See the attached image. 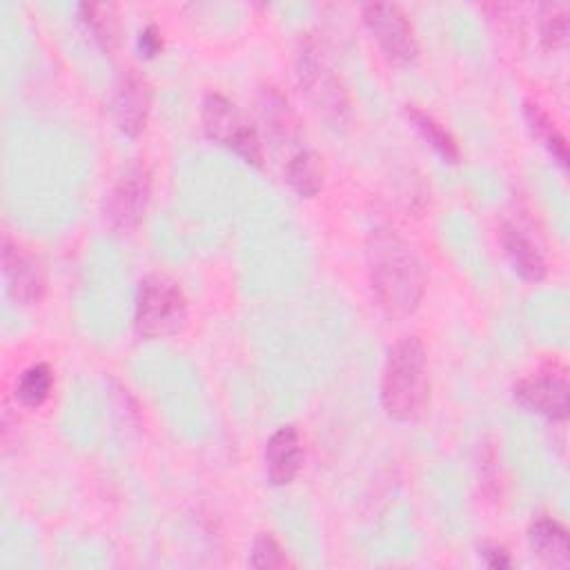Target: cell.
Instances as JSON below:
<instances>
[{
  "label": "cell",
  "mask_w": 570,
  "mask_h": 570,
  "mask_svg": "<svg viewBox=\"0 0 570 570\" xmlns=\"http://www.w3.org/2000/svg\"><path fill=\"white\" fill-rule=\"evenodd\" d=\"M261 111H263L265 127L269 129V134L274 138H285V140L294 138V134H296V118H294L287 100L274 87L263 89V94H261Z\"/></svg>",
  "instance_id": "d6986e66"
},
{
  "label": "cell",
  "mask_w": 570,
  "mask_h": 570,
  "mask_svg": "<svg viewBox=\"0 0 570 570\" xmlns=\"http://www.w3.org/2000/svg\"><path fill=\"white\" fill-rule=\"evenodd\" d=\"M187 323V298L176 281L149 274L136 294L134 325L142 338H163L180 332Z\"/></svg>",
  "instance_id": "277c9868"
},
{
  "label": "cell",
  "mask_w": 570,
  "mask_h": 570,
  "mask_svg": "<svg viewBox=\"0 0 570 570\" xmlns=\"http://www.w3.org/2000/svg\"><path fill=\"white\" fill-rule=\"evenodd\" d=\"M296 73L314 111L332 127H343L350 118V94L318 40L301 42Z\"/></svg>",
  "instance_id": "3957f363"
},
{
  "label": "cell",
  "mask_w": 570,
  "mask_h": 570,
  "mask_svg": "<svg viewBox=\"0 0 570 570\" xmlns=\"http://www.w3.org/2000/svg\"><path fill=\"white\" fill-rule=\"evenodd\" d=\"M405 116L410 118V122L419 129V134L432 145V149L443 160H448V163H456L459 160V145H456V140L430 114H425L423 109H419L414 105H405Z\"/></svg>",
  "instance_id": "e0dca14e"
},
{
  "label": "cell",
  "mask_w": 570,
  "mask_h": 570,
  "mask_svg": "<svg viewBox=\"0 0 570 570\" xmlns=\"http://www.w3.org/2000/svg\"><path fill=\"white\" fill-rule=\"evenodd\" d=\"M528 543L541 563L559 570H566L570 566L568 532L559 521L550 517L534 519L528 528Z\"/></svg>",
  "instance_id": "7c38bea8"
},
{
  "label": "cell",
  "mask_w": 570,
  "mask_h": 570,
  "mask_svg": "<svg viewBox=\"0 0 570 570\" xmlns=\"http://www.w3.org/2000/svg\"><path fill=\"white\" fill-rule=\"evenodd\" d=\"M203 131L209 140L232 149L245 163L261 167L263 147L254 125L245 114L223 94H207L200 105Z\"/></svg>",
  "instance_id": "5b68a950"
},
{
  "label": "cell",
  "mask_w": 570,
  "mask_h": 570,
  "mask_svg": "<svg viewBox=\"0 0 570 570\" xmlns=\"http://www.w3.org/2000/svg\"><path fill=\"white\" fill-rule=\"evenodd\" d=\"M525 120H528V127L532 131V136L552 154V158L566 167L568 165V145H566V138L563 134L557 129L554 120L550 118V114L537 105V102H525Z\"/></svg>",
  "instance_id": "2e32d148"
},
{
  "label": "cell",
  "mask_w": 570,
  "mask_h": 570,
  "mask_svg": "<svg viewBox=\"0 0 570 570\" xmlns=\"http://www.w3.org/2000/svg\"><path fill=\"white\" fill-rule=\"evenodd\" d=\"M265 472L272 485H287L301 470L303 445L301 436L292 425L278 428L265 445Z\"/></svg>",
  "instance_id": "8fae6325"
},
{
  "label": "cell",
  "mask_w": 570,
  "mask_h": 570,
  "mask_svg": "<svg viewBox=\"0 0 570 570\" xmlns=\"http://www.w3.org/2000/svg\"><path fill=\"white\" fill-rule=\"evenodd\" d=\"M363 20L387 60L410 65L419 53V42L405 11L392 2H370L361 7Z\"/></svg>",
  "instance_id": "52a82bcc"
},
{
  "label": "cell",
  "mask_w": 570,
  "mask_h": 570,
  "mask_svg": "<svg viewBox=\"0 0 570 570\" xmlns=\"http://www.w3.org/2000/svg\"><path fill=\"white\" fill-rule=\"evenodd\" d=\"M149 85L136 71L127 69L118 76L111 98H109V114L116 127L127 136H138L145 129L149 116Z\"/></svg>",
  "instance_id": "30bf717a"
},
{
  "label": "cell",
  "mask_w": 570,
  "mask_h": 570,
  "mask_svg": "<svg viewBox=\"0 0 570 570\" xmlns=\"http://www.w3.org/2000/svg\"><path fill=\"white\" fill-rule=\"evenodd\" d=\"M499 240H501V247H503L512 269L523 281L537 283V281H541L546 276V258H543V254L532 243V238L525 236L517 225L503 223Z\"/></svg>",
  "instance_id": "4fadbf2b"
},
{
  "label": "cell",
  "mask_w": 570,
  "mask_h": 570,
  "mask_svg": "<svg viewBox=\"0 0 570 570\" xmlns=\"http://www.w3.org/2000/svg\"><path fill=\"white\" fill-rule=\"evenodd\" d=\"M136 45H138L140 56H145V58H154L156 53H160V49H163V38H160L158 27H156V24H147L145 29H140Z\"/></svg>",
  "instance_id": "7402d4cb"
},
{
  "label": "cell",
  "mask_w": 570,
  "mask_h": 570,
  "mask_svg": "<svg viewBox=\"0 0 570 570\" xmlns=\"http://www.w3.org/2000/svg\"><path fill=\"white\" fill-rule=\"evenodd\" d=\"M53 387V372L47 363L29 365L16 381V399L24 407L42 405Z\"/></svg>",
  "instance_id": "ac0fdd59"
},
{
  "label": "cell",
  "mask_w": 570,
  "mask_h": 570,
  "mask_svg": "<svg viewBox=\"0 0 570 570\" xmlns=\"http://www.w3.org/2000/svg\"><path fill=\"white\" fill-rule=\"evenodd\" d=\"M367 276L376 305L390 318L410 316L425 294V269L414 249L390 227H376L365 243Z\"/></svg>",
  "instance_id": "6da1fadb"
},
{
  "label": "cell",
  "mask_w": 570,
  "mask_h": 570,
  "mask_svg": "<svg viewBox=\"0 0 570 570\" xmlns=\"http://www.w3.org/2000/svg\"><path fill=\"white\" fill-rule=\"evenodd\" d=\"M80 20L85 22L87 31L94 36V40L111 51L118 42V16L116 7L111 2H82L78 4Z\"/></svg>",
  "instance_id": "9a60e30c"
},
{
  "label": "cell",
  "mask_w": 570,
  "mask_h": 570,
  "mask_svg": "<svg viewBox=\"0 0 570 570\" xmlns=\"http://www.w3.org/2000/svg\"><path fill=\"white\" fill-rule=\"evenodd\" d=\"M151 194L149 169L140 163L129 165L109 187L102 200V220L114 234H131L147 209Z\"/></svg>",
  "instance_id": "8992f818"
},
{
  "label": "cell",
  "mask_w": 570,
  "mask_h": 570,
  "mask_svg": "<svg viewBox=\"0 0 570 570\" xmlns=\"http://www.w3.org/2000/svg\"><path fill=\"white\" fill-rule=\"evenodd\" d=\"M539 38L548 49H559L568 40V9L563 4L539 7Z\"/></svg>",
  "instance_id": "ffe728a7"
},
{
  "label": "cell",
  "mask_w": 570,
  "mask_h": 570,
  "mask_svg": "<svg viewBox=\"0 0 570 570\" xmlns=\"http://www.w3.org/2000/svg\"><path fill=\"white\" fill-rule=\"evenodd\" d=\"M287 185L303 198L316 196L325 185V163L314 149L296 151L285 165Z\"/></svg>",
  "instance_id": "5bb4252c"
},
{
  "label": "cell",
  "mask_w": 570,
  "mask_h": 570,
  "mask_svg": "<svg viewBox=\"0 0 570 570\" xmlns=\"http://www.w3.org/2000/svg\"><path fill=\"white\" fill-rule=\"evenodd\" d=\"M430 401V365L416 336L396 341L381 374V405L394 421H416Z\"/></svg>",
  "instance_id": "7a4b0ae2"
},
{
  "label": "cell",
  "mask_w": 570,
  "mask_h": 570,
  "mask_svg": "<svg viewBox=\"0 0 570 570\" xmlns=\"http://www.w3.org/2000/svg\"><path fill=\"white\" fill-rule=\"evenodd\" d=\"M514 399L550 421H566L568 416V379L554 370H541L514 383Z\"/></svg>",
  "instance_id": "9c48e42d"
},
{
  "label": "cell",
  "mask_w": 570,
  "mask_h": 570,
  "mask_svg": "<svg viewBox=\"0 0 570 570\" xmlns=\"http://www.w3.org/2000/svg\"><path fill=\"white\" fill-rule=\"evenodd\" d=\"M2 276L11 301L20 305L38 303L45 294V272L38 258L11 238H2Z\"/></svg>",
  "instance_id": "ba28073f"
},
{
  "label": "cell",
  "mask_w": 570,
  "mask_h": 570,
  "mask_svg": "<svg viewBox=\"0 0 570 570\" xmlns=\"http://www.w3.org/2000/svg\"><path fill=\"white\" fill-rule=\"evenodd\" d=\"M481 557L485 559V563H488L490 568L503 570V568H510V566H512L508 552H505L503 548H499V546H485V548L481 550Z\"/></svg>",
  "instance_id": "603a6c76"
},
{
  "label": "cell",
  "mask_w": 570,
  "mask_h": 570,
  "mask_svg": "<svg viewBox=\"0 0 570 570\" xmlns=\"http://www.w3.org/2000/svg\"><path fill=\"white\" fill-rule=\"evenodd\" d=\"M252 568H285L289 566L283 548L272 534H258L252 543Z\"/></svg>",
  "instance_id": "44dd1931"
}]
</instances>
